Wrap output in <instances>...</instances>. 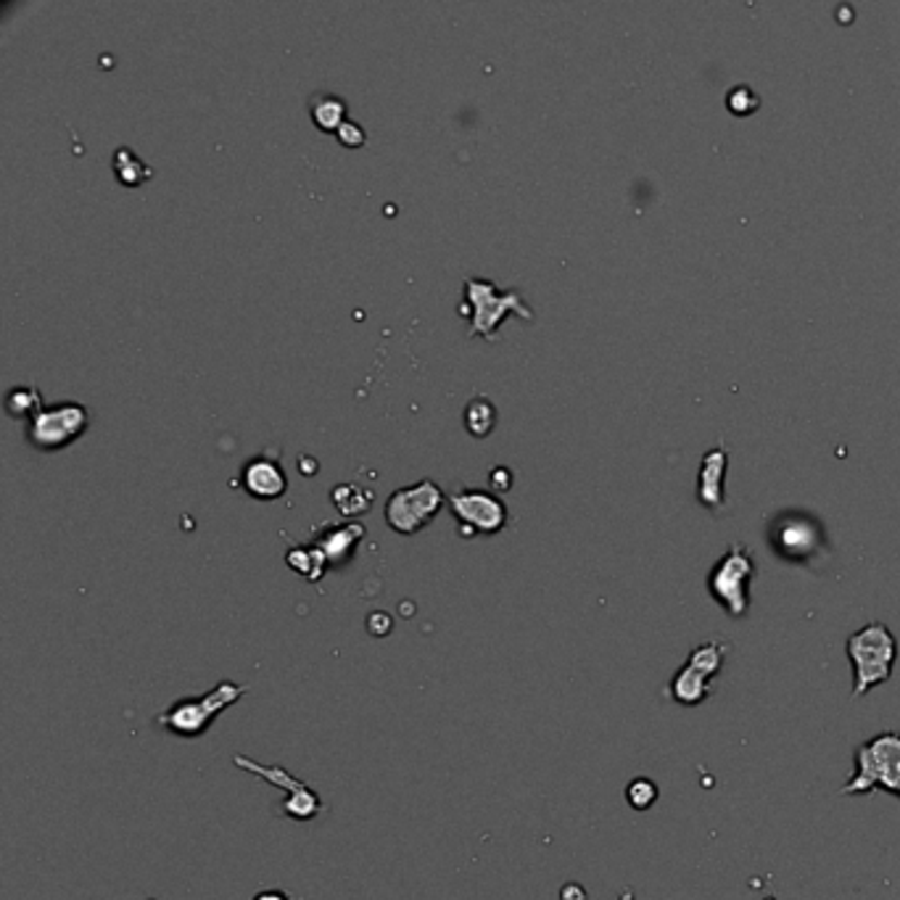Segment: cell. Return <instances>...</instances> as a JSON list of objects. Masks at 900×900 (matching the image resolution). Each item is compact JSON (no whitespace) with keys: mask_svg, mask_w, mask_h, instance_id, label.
Returning <instances> with one entry per match:
<instances>
[{"mask_svg":"<svg viewBox=\"0 0 900 900\" xmlns=\"http://www.w3.org/2000/svg\"><path fill=\"white\" fill-rule=\"evenodd\" d=\"M246 695H249L246 684L220 682L217 687L199 695V698H183L172 702L164 713H159L153 718V724L159 729H164L166 735H175L180 739H199L217 724V718L227 708L236 705Z\"/></svg>","mask_w":900,"mask_h":900,"instance_id":"6da1fadb","label":"cell"},{"mask_svg":"<svg viewBox=\"0 0 900 900\" xmlns=\"http://www.w3.org/2000/svg\"><path fill=\"white\" fill-rule=\"evenodd\" d=\"M848 661L853 665V698H864L874 687L892 679L898 661V642L892 632L879 621L866 624L846 642Z\"/></svg>","mask_w":900,"mask_h":900,"instance_id":"7a4b0ae2","label":"cell"},{"mask_svg":"<svg viewBox=\"0 0 900 900\" xmlns=\"http://www.w3.org/2000/svg\"><path fill=\"white\" fill-rule=\"evenodd\" d=\"M883 787L900 798V735L883 732L853 750V774L842 785L840 795H868Z\"/></svg>","mask_w":900,"mask_h":900,"instance_id":"3957f363","label":"cell"},{"mask_svg":"<svg viewBox=\"0 0 900 900\" xmlns=\"http://www.w3.org/2000/svg\"><path fill=\"white\" fill-rule=\"evenodd\" d=\"M462 304L458 307L460 314L471 317V338L473 336H486L495 338V333L502 320L508 317L510 312H517L523 320H534V310L523 301L521 291L510 288V291H499L491 280H484V277L467 275L465 283H462Z\"/></svg>","mask_w":900,"mask_h":900,"instance_id":"277c9868","label":"cell"},{"mask_svg":"<svg viewBox=\"0 0 900 900\" xmlns=\"http://www.w3.org/2000/svg\"><path fill=\"white\" fill-rule=\"evenodd\" d=\"M755 576L753 554L742 545H732L708 576V591L732 618H742L750 608V582Z\"/></svg>","mask_w":900,"mask_h":900,"instance_id":"5b68a950","label":"cell"},{"mask_svg":"<svg viewBox=\"0 0 900 900\" xmlns=\"http://www.w3.org/2000/svg\"><path fill=\"white\" fill-rule=\"evenodd\" d=\"M443 508V491L436 480L423 478L417 484L397 489L386 499V523L397 534H417L428 526Z\"/></svg>","mask_w":900,"mask_h":900,"instance_id":"8992f818","label":"cell"},{"mask_svg":"<svg viewBox=\"0 0 900 900\" xmlns=\"http://www.w3.org/2000/svg\"><path fill=\"white\" fill-rule=\"evenodd\" d=\"M88 421V410L79 402H59L53 407H42L33 421L27 423V441L33 443L35 449L53 452V449L66 447V443H72L79 434H85Z\"/></svg>","mask_w":900,"mask_h":900,"instance_id":"52a82bcc","label":"cell"},{"mask_svg":"<svg viewBox=\"0 0 900 900\" xmlns=\"http://www.w3.org/2000/svg\"><path fill=\"white\" fill-rule=\"evenodd\" d=\"M768 541L776 547V552L790 563H809L818 552L827 550L822 526L809 513H779L768 528Z\"/></svg>","mask_w":900,"mask_h":900,"instance_id":"ba28073f","label":"cell"},{"mask_svg":"<svg viewBox=\"0 0 900 900\" xmlns=\"http://www.w3.org/2000/svg\"><path fill=\"white\" fill-rule=\"evenodd\" d=\"M449 510L458 517L462 536L499 534L508 526L510 513L497 495L484 489H452L447 495Z\"/></svg>","mask_w":900,"mask_h":900,"instance_id":"9c48e42d","label":"cell"},{"mask_svg":"<svg viewBox=\"0 0 900 900\" xmlns=\"http://www.w3.org/2000/svg\"><path fill=\"white\" fill-rule=\"evenodd\" d=\"M233 763H236L238 768H246L249 774L259 776V779L275 785L277 790L286 792V800L280 803V811H283L280 816L296 818V822H310V818H314L320 811H323L320 795L314 792L312 787H307L301 779H296V776L291 772H286L283 766H262V763L249 761L246 755H236L233 758Z\"/></svg>","mask_w":900,"mask_h":900,"instance_id":"30bf717a","label":"cell"},{"mask_svg":"<svg viewBox=\"0 0 900 900\" xmlns=\"http://www.w3.org/2000/svg\"><path fill=\"white\" fill-rule=\"evenodd\" d=\"M240 484L246 486V491H249L251 497L277 499L286 491L288 476L286 471H283L280 462L259 454V458H251L243 465V471H240Z\"/></svg>","mask_w":900,"mask_h":900,"instance_id":"8fae6325","label":"cell"},{"mask_svg":"<svg viewBox=\"0 0 900 900\" xmlns=\"http://www.w3.org/2000/svg\"><path fill=\"white\" fill-rule=\"evenodd\" d=\"M365 536L362 523H341V526H323L314 534V545L328 558V568H341L354 558L357 545Z\"/></svg>","mask_w":900,"mask_h":900,"instance_id":"7c38bea8","label":"cell"},{"mask_svg":"<svg viewBox=\"0 0 900 900\" xmlns=\"http://www.w3.org/2000/svg\"><path fill=\"white\" fill-rule=\"evenodd\" d=\"M711 684L713 676H708L705 671L695 668V665L684 663L676 676L668 684L671 700L679 702V705H700L711 698Z\"/></svg>","mask_w":900,"mask_h":900,"instance_id":"4fadbf2b","label":"cell"},{"mask_svg":"<svg viewBox=\"0 0 900 900\" xmlns=\"http://www.w3.org/2000/svg\"><path fill=\"white\" fill-rule=\"evenodd\" d=\"M310 114L320 129L338 133V127L347 122V101L338 98L336 92H314L310 98Z\"/></svg>","mask_w":900,"mask_h":900,"instance_id":"5bb4252c","label":"cell"},{"mask_svg":"<svg viewBox=\"0 0 900 900\" xmlns=\"http://www.w3.org/2000/svg\"><path fill=\"white\" fill-rule=\"evenodd\" d=\"M286 563L288 568L299 573V576H304L307 582H320L323 573L328 571V558H325V552L320 550L317 545L293 547V550H288L286 554Z\"/></svg>","mask_w":900,"mask_h":900,"instance_id":"9a60e30c","label":"cell"},{"mask_svg":"<svg viewBox=\"0 0 900 900\" xmlns=\"http://www.w3.org/2000/svg\"><path fill=\"white\" fill-rule=\"evenodd\" d=\"M462 421H465V428L471 430L476 439H484L495 430L497 425V407L489 397H473L471 402L465 404V412H462Z\"/></svg>","mask_w":900,"mask_h":900,"instance_id":"2e32d148","label":"cell"},{"mask_svg":"<svg viewBox=\"0 0 900 900\" xmlns=\"http://www.w3.org/2000/svg\"><path fill=\"white\" fill-rule=\"evenodd\" d=\"M111 164H114V172H116V177H120V183L133 185V188L135 185H143L148 177H151V166H148L129 146L116 148Z\"/></svg>","mask_w":900,"mask_h":900,"instance_id":"e0dca14e","label":"cell"},{"mask_svg":"<svg viewBox=\"0 0 900 900\" xmlns=\"http://www.w3.org/2000/svg\"><path fill=\"white\" fill-rule=\"evenodd\" d=\"M330 499L343 515L351 517V515L367 513L370 504H373V491L362 489V486H357V484H338V486H333Z\"/></svg>","mask_w":900,"mask_h":900,"instance_id":"ac0fdd59","label":"cell"},{"mask_svg":"<svg viewBox=\"0 0 900 900\" xmlns=\"http://www.w3.org/2000/svg\"><path fill=\"white\" fill-rule=\"evenodd\" d=\"M5 410L11 417H33L42 410V397L35 386H16L5 393Z\"/></svg>","mask_w":900,"mask_h":900,"instance_id":"d6986e66","label":"cell"},{"mask_svg":"<svg viewBox=\"0 0 900 900\" xmlns=\"http://www.w3.org/2000/svg\"><path fill=\"white\" fill-rule=\"evenodd\" d=\"M658 800V785L647 776H637V779L628 782L626 787V803L632 805L634 811H650Z\"/></svg>","mask_w":900,"mask_h":900,"instance_id":"ffe728a7","label":"cell"},{"mask_svg":"<svg viewBox=\"0 0 900 900\" xmlns=\"http://www.w3.org/2000/svg\"><path fill=\"white\" fill-rule=\"evenodd\" d=\"M336 138H338V143H341V146H347V148H360V146L365 143V140H367V135H365V127L357 125L354 120H347V122H343L341 127H338Z\"/></svg>","mask_w":900,"mask_h":900,"instance_id":"44dd1931","label":"cell"},{"mask_svg":"<svg viewBox=\"0 0 900 900\" xmlns=\"http://www.w3.org/2000/svg\"><path fill=\"white\" fill-rule=\"evenodd\" d=\"M393 628V621L388 613H380V610H375V613L367 615V632L373 634V637H386L388 632Z\"/></svg>","mask_w":900,"mask_h":900,"instance_id":"7402d4cb","label":"cell"},{"mask_svg":"<svg viewBox=\"0 0 900 900\" xmlns=\"http://www.w3.org/2000/svg\"><path fill=\"white\" fill-rule=\"evenodd\" d=\"M489 480H491V486H495V489L508 491L510 484H513V476H510L508 467H495V471H491Z\"/></svg>","mask_w":900,"mask_h":900,"instance_id":"603a6c76","label":"cell"},{"mask_svg":"<svg viewBox=\"0 0 900 900\" xmlns=\"http://www.w3.org/2000/svg\"><path fill=\"white\" fill-rule=\"evenodd\" d=\"M560 900H587V890L582 885L568 883L560 887Z\"/></svg>","mask_w":900,"mask_h":900,"instance_id":"cb8c5ba5","label":"cell"},{"mask_svg":"<svg viewBox=\"0 0 900 900\" xmlns=\"http://www.w3.org/2000/svg\"><path fill=\"white\" fill-rule=\"evenodd\" d=\"M254 900H296V898L286 890H262V892H257Z\"/></svg>","mask_w":900,"mask_h":900,"instance_id":"d4e9b609","label":"cell"},{"mask_svg":"<svg viewBox=\"0 0 900 900\" xmlns=\"http://www.w3.org/2000/svg\"><path fill=\"white\" fill-rule=\"evenodd\" d=\"M314 471H317V462L310 460V458H304V473H307V476H310V473H314Z\"/></svg>","mask_w":900,"mask_h":900,"instance_id":"484cf974","label":"cell"},{"mask_svg":"<svg viewBox=\"0 0 900 900\" xmlns=\"http://www.w3.org/2000/svg\"><path fill=\"white\" fill-rule=\"evenodd\" d=\"M618 900H637V898H634V892L626 887V890L618 896Z\"/></svg>","mask_w":900,"mask_h":900,"instance_id":"4316f807","label":"cell"}]
</instances>
